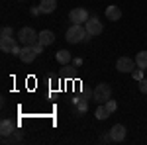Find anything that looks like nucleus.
Here are the masks:
<instances>
[{"label": "nucleus", "instance_id": "f8f14e48", "mask_svg": "<svg viewBox=\"0 0 147 145\" xmlns=\"http://www.w3.org/2000/svg\"><path fill=\"white\" fill-rule=\"evenodd\" d=\"M55 8H57V0H41L39 2L41 14H51V12H55Z\"/></svg>", "mask_w": 147, "mask_h": 145}, {"label": "nucleus", "instance_id": "7ed1b4c3", "mask_svg": "<svg viewBox=\"0 0 147 145\" xmlns=\"http://www.w3.org/2000/svg\"><path fill=\"white\" fill-rule=\"evenodd\" d=\"M18 39H20L22 45H35L39 41V34L35 30H32V28H22L18 32Z\"/></svg>", "mask_w": 147, "mask_h": 145}, {"label": "nucleus", "instance_id": "9b49d317", "mask_svg": "<svg viewBox=\"0 0 147 145\" xmlns=\"http://www.w3.org/2000/svg\"><path fill=\"white\" fill-rule=\"evenodd\" d=\"M14 47H16V39L14 37H0V49L4 53H12Z\"/></svg>", "mask_w": 147, "mask_h": 145}, {"label": "nucleus", "instance_id": "39448f33", "mask_svg": "<svg viewBox=\"0 0 147 145\" xmlns=\"http://www.w3.org/2000/svg\"><path fill=\"white\" fill-rule=\"evenodd\" d=\"M84 28H86V32H88V35L90 37H94V35H100L102 34V22H98V18H88V22L84 24Z\"/></svg>", "mask_w": 147, "mask_h": 145}, {"label": "nucleus", "instance_id": "0eeeda50", "mask_svg": "<svg viewBox=\"0 0 147 145\" xmlns=\"http://www.w3.org/2000/svg\"><path fill=\"white\" fill-rule=\"evenodd\" d=\"M35 57H37V53H35V49L32 47V45H22V53H20V59H22L24 63H32Z\"/></svg>", "mask_w": 147, "mask_h": 145}, {"label": "nucleus", "instance_id": "9d476101", "mask_svg": "<svg viewBox=\"0 0 147 145\" xmlns=\"http://www.w3.org/2000/svg\"><path fill=\"white\" fill-rule=\"evenodd\" d=\"M14 132H16V125L12 123V120H2L0 122V134H2V137H8Z\"/></svg>", "mask_w": 147, "mask_h": 145}, {"label": "nucleus", "instance_id": "f257e3e1", "mask_svg": "<svg viewBox=\"0 0 147 145\" xmlns=\"http://www.w3.org/2000/svg\"><path fill=\"white\" fill-rule=\"evenodd\" d=\"M65 37H67L69 43H80V41H84L88 37V32H86L84 24H73L67 30V35Z\"/></svg>", "mask_w": 147, "mask_h": 145}, {"label": "nucleus", "instance_id": "423d86ee", "mask_svg": "<svg viewBox=\"0 0 147 145\" xmlns=\"http://www.w3.org/2000/svg\"><path fill=\"white\" fill-rule=\"evenodd\" d=\"M116 69H118L120 73H131V71L136 69V61L129 59V57H120L118 63H116Z\"/></svg>", "mask_w": 147, "mask_h": 145}, {"label": "nucleus", "instance_id": "4be33fe9", "mask_svg": "<svg viewBox=\"0 0 147 145\" xmlns=\"http://www.w3.org/2000/svg\"><path fill=\"white\" fill-rule=\"evenodd\" d=\"M137 84H139V90H141L143 94H147V78H141Z\"/></svg>", "mask_w": 147, "mask_h": 145}, {"label": "nucleus", "instance_id": "6e6552de", "mask_svg": "<svg viewBox=\"0 0 147 145\" xmlns=\"http://www.w3.org/2000/svg\"><path fill=\"white\" fill-rule=\"evenodd\" d=\"M110 134H112L114 141H124V139H125V134H127V129H125V125H122V123H116V125H112Z\"/></svg>", "mask_w": 147, "mask_h": 145}, {"label": "nucleus", "instance_id": "b1692460", "mask_svg": "<svg viewBox=\"0 0 147 145\" xmlns=\"http://www.w3.org/2000/svg\"><path fill=\"white\" fill-rule=\"evenodd\" d=\"M32 47H34V49H35V53L39 55V53H43V47H45V45H41V43H39V41H37V43H35V45H32Z\"/></svg>", "mask_w": 147, "mask_h": 145}, {"label": "nucleus", "instance_id": "a211bd4d", "mask_svg": "<svg viewBox=\"0 0 147 145\" xmlns=\"http://www.w3.org/2000/svg\"><path fill=\"white\" fill-rule=\"evenodd\" d=\"M88 110V100H84V98H79V102H77V112H79L80 116L84 114V112Z\"/></svg>", "mask_w": 147, "mask_h": 145}, {"label": "nucleus", "instance_id": "4468645a", "mask_svg": "<svg viewBox=\"0 0 147 145\" xmlns=\"http://www.w3.org/2000/svg\"><path fill=\"white\" fill-rule=\"evenodd\" d=\"M55 59L61 63V65H67L69 61H71V53H69L67 49H61V51H57V53H55Z\"/></svg>", "mask_w": 147, "mask_h": 145}, {"label": "nucleus", "instance_id": "f03ea898", "mask_svg": "<svg viewBox=\"0 0 147 145\" xmlns=\"http://www.w3.org/2000/svg\"><path fill=\"white\" fill-rule=\"evenodd\" d=\"M110 98H112V86L108 82H100V84H96V88L92 90V100L96 104H106Z\"/></svg>", "mask_w": 147, "mask_h": 145}, {"label": "nucleus", "instance_id": "2eb2a0df", "mask_svg": "<svg viewBox=\"0 0 147 145\" xmlns=\"http://www.w3.org/2000/svg\"><path fill=\"white\" fill-rule=\"evenodd\" d=\"M22 141V132H14L8 137H2V143H20Z\"/></svg>", "mask_w": 147, "mask_h": 145}, {"label": "nucleus", "instance_id": "dca6fc26", "mask_svg": "<svg viewBox=\"0 0 147 145\" xmlns=\"http://www.w3.org/2000/svg\"><path fill=\"white\" fill-rule=\"evenodd\" d=\"M136 63H137V67H139V69L145 71V69H147V51H139V53H137Z\"/></svg>", "mask_w": 147, "mask_h": 145}, {"label": "nucleus", "instance_id": "6ab92c4d", "mask_svg": "<svg viewBox=\"0 0 147 145\" xmlns=\"http://www.w3.org/2000/svg\"><path fill=\"white\" fill-rule=\"evenodd\" d=\"M0 37H14V30H12L10 26H4L0 30Z\"/></svg>", "mask_w": 147, "mask_h": 145}, {"label": "nucleus", "instance_id": "393cba45", "mask_svg": "<svg viewBox=\"0 0 147 145\" xmlns=\"http://www.w3.org/2000/svg\"><path fill=\"white\" fill-rule=\"evenodd\" d=\"M30 12H32V16H37V14H39L41 10H39V6H34V8H32Z\"/></svg>", "mask_w": 147, "mask_h": 145}, {"label": "nucleus", "instance_id": "5701e85b", "mask_svg": "<svg viewBox=\"0 0 147 145\" xmlns=\"http://www.w3.org/2000/svg\"><path fill=\"white\" fill-rule=\"evenodd\" d=\"M100 141H102V143H112V141H114L112 134L108 132V134H106V135H102V139H100Z\"/></svg>", "mask_w": 147, "mask_h": 145}, {"label": "nucleus", "instance_id": "a878e982", "mask_svg": "<svg viewBox=\"0 0 147 145\" xmlns=\"http://www.w3.org/2000/svg\"><path fill=\"white\" fill-rule=\"evenodd\" d=\"M73 63H75V67H80V65H82V59H80V57H75Z\"/></svg>", "mask_w": 147, "mask_h": 145}, {"label": "nucleus", "instance_id": "ddd939ff", "mask_svg": "<svg viewBox=\"0 0 147 145\" xmlns=\"http://www.w3.org/2000/svg\"><path fill=\"white\" fill-rule=\"evenodd\" d=\"M55 41V34L51 32V30H43V32H39V43L41 45H51Z\"/></svg>", "mask_w": 147, "mask_h": 145}, {"label": "nucleus", "instance_id": "f3484780", "mask_svg": "<svg viewBox=\"0 0 147 145\" xmlns=\"http://www.w3.org/2000/svg\"><path fill=\"white\" fill-rule=\"evenodd\" d=\"M94 116H96V120H106V118L110 116V112H108V108H106L104 104H98V108H96V112H94Z\"/></svg>", "mask_w": 147, "mask_h": 145}, {"label": "nucleus", "instance_id": "412c9836", "mask_svg": "<svg viewBox=\"0 0 147 145\" xmlns=\"http://www.w3.org/2000/svg\"><path fill=\"white\" fill-rule=\"evenodd\" d=\"M104 106L108 108V112H110V114H112V112H116V108H118V104H116L114 100H108L106 104H104Z\"/></svg>", "mask_w": 147, "mask_h": 145}, {"label": "nucleus", "instance_id": "20e7f679", "mask_svg": "<svg viewBox=\"0 0 147 145\" xmlns=\"http://www.w3.org/2000/svg\"><path fill=\"white\" fill-rule=\"evenodd\" d=\"M69 20L73 24H86L88 22V12L84 10V8H75L69 14Z\"/></svg>", "mask_w": 147, "mask_h": 145}, {"label": "nucleus", "instance_id": "aec40b11", "mask_svg": "<svg viewBox=\"0 0 147 145\" xmlns=\"http://www.w3.org/2000/svg\"><path fill=\"white\" fill-rule=\"evenodd\" d=\"M131 77H134V78L137 80V82H139V80L143 78V69H139V67L134 69V71H131Z\"/></svg>", "mask_w": 147, "mask_h": 145}, {"label": "nucleus", "instance_id": "1a4fd4ad", "mask_svg": "<svg viewBox=\"0 0 147 145\" xmlns=\"http://www.w3.org/2000/svg\"><path fill=\"white\" fill-rule=\"evenodd\" d=\"M106 18H108L110 22H118V20L122 18V10H120L116 4H112V6H106Z\"/></svg>", "mask_w": 147, "mask_h": 145}]
</instances>
